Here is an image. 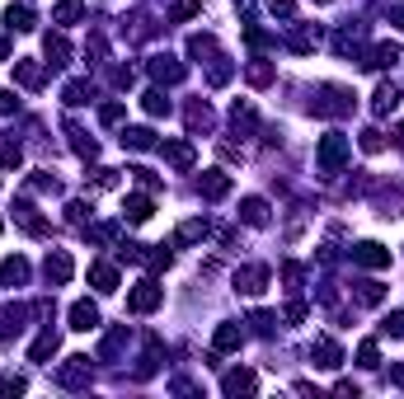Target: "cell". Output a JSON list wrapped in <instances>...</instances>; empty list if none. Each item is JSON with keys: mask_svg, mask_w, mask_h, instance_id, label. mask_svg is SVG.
<instances>
[{"mask_svg": "<svg viewBox=\"0 0 404 399\" xmlns=\"http://www.w3.org/2000/svg\"><path fill=\"white\" fill-rule=\"evenodd\" d=\"M207 235V226L202 221H188V226H179V245H188V240H202Z\"/></svg>", "mask_w": 404, "mask_h": 399, "instance_id": "d6a6232c", "label": "cell"}, {"mask_svg": "<svg viewBox=\"0 0 404 399\" xmlns=\"http://www.w3.org/2000/svg\"><path fill=\"white\" fill-rule=\"evenodd\" d=\"M141 108H146L151 118H160V113H170V99H165L160 90H146V94H141Z\"/></svg>", "mask_w": 404, "mask_h": 399, "instance_id": "603a6c76", "label": "cell"}, {"mask_svg": "<svg viewBox=\"0 0 404 399\" xmlns=\"http://www.w3.org/2000/svg\"><path fill=\"white\" fill-rule=\"evenodd\" d=\"M160 301H165V292H160L156 282H137V287H132V296H127V310H132V315H151Z\"/></svg>", "mask_w": 404, "mask_h": 399, "instance_id": "6da1fadb", "label": "cell"}, {"mask_svg": "<svg viewBox=\"0 0 404 399\" xmlns=\"http://www.w3.org/2000/svg\"><path fill=\"white\" fill-rule=\"evenodd\" d=\"M71 329H80V334L99 329V310H94L90 301H76V306H71Z\"/></svg>", "mask_w": 404, "mask_h": 399, "instance_id": "ba28073f", "label": "cell"}, {"mask_svg": "<svg viewBox=\"0 0 404 399\" xmlns=\"http://www.w3.org/2000/svg\"><path fill=\"white\" fill-rule=\"evenodd\" d=\"M353 259H358L362 268H386V263H390V249L376 245V240H362V245L353 249Z\"/></svg>", "mask_w": 404, "mask_h": 399, "instance_id": "5b68a950", "label": "cell"}, {"mask_svg": "<svg viewBox=\"0 0 404 399\" xmlns=\"http://www.w3.org/2000/svg\"><path fill=\"white\" fill-rule=\"evenodd\" d=\"M99 118H104V123H118V118H123V104H104V113H99Z\"/></svg>", "mask_w": 404, "mask_h": 399, "instance_id": "f35d334b", "label": "cell"}, {"mask_svg": "<svg viewBox=\"0 0 404 399\" xmlns=\"http://www.w3.org/2000/svg\"><path fill=\"white\" fill-rule=\"evenodd\" d=\"M386 334H395V338H404V315H390V324H386Z\"/></svg>", "mask_w": 404, "mask_h": 399, "instance_id": "ab89813d", "label": "cell"}, {"mask_svg": "<svg viewBox=\"0 0 404 399\" xmlns=\"http://www.w3.org/2000/svg\"><path fill=\"white\" fill-rule=\"evenodd\" d=\"M362 151H367V155H381V151H386V137H381L376 127H367V132H362Z\"/></svg>", "mask_w": 404, "mask_h": 399, "instance_id": "4dcf8cb0", "label": "cell"}, {"mask_svg": "<svg viewBox=\"0 0 404 399\" xmlns=\"http://www.w3.org/2000/svg\"><path fill=\"white\" fill-rule=\"evenodd\" d=\"M151 76L165 80V85H179V80H184V66L174 62V57H156V62H151Z\"/></svg>", "mask_w": 404, "mask_h": 399, "instance_id": "9c48e42d", "label": "cell"}, {"mask_svg": "<svg viewBox=\"0 0 404 399\" xmlns=\"http://www.w3.org/2000/svg\"><path fill=\"white\" fill-rule=\"evenodd\" d=\"M123 212H127V221H137V226H141V221H151V198H141V193H137V198L123 202Z\"/></svg>", "mask_w": 404, "mask_h": 399, "instance_id": "ffe728a7", "label": "cell"}, {"mask_svg": "<svg viewBox=\"0 0 404 399\" xmlns=\"http://www.w3.org/2000/svg\"><path fill=\"white\" fill-rule=\"evenodd\" d=\"M15 216H19V226H24L29 235H43V231H47V226H43V216H33V207H29V202H19V207H15Z\"/></svg>", "mask_w": 404, "mask_h": 399, "instance_id": "44dd1931", "label": "cell"}, {"mask_svg": "<svg viewBox=\"0 0 404 399\" xmlns=\"http://www.w3.org/2000/svg\"><path fill=\"white\" fill-rule=\"evenodd\" d=\"M52 353H57V334H43V338H38V343L29 348V357H33V362H47Z\"/></svg>", "mask_w": 404, "mask_h": 399, "instance_id": "484cf974", "label": "cell"}, {"mask_svg": "<svg viewBox=\"0 0 404 399\" xmlns=\"http://www.w3.org/2000/svg\"><path fill=\"white\" fill-rule=\"evenodd\" d=\"M198 193H202L207 202H217V198H226V193H231V179H226L221 169H207V174L198 179Z\"/></svg>", "mask_w": 404, "mask_h": 399, "instance_id": "277c9868", "label": "cell"}, {"mask_svg": "<svg viewBox=\"0 0 404 399\" xmlns=\"http://www.w3.org/2000/svg\"><path fill=\"white\" fill-rule=\"evenodd\" d=\"M90 282L99 287V292H118V268H113V263H94Z\"/></svg>", "mask_w": 404, "mask_h": 399, "instance_id": "7c38bea8", "label": "cell"}, {"mask_svg": "<svg viewBox=\"0 0 404 399\" xmlns=\"http://www.w3.org/2000/svg\"><path fill=\"white\" fill-rule=\"evenodd\" d=\"M165 160H170L174 169H188L193 165V146H188V141H165Z\"/></svg>", "mask_w": 404, "mask_h": 399, "instance_id": "4fadbf2b", "label": "cell"}, {"mask_svg": "<svg viewBox=\"0 0 404 399\" xmlns=\"http://www.w3.org/2000/svg\"><path fill=\"white\" fill-rule=\"evenodd\" d=\"M264 282H268V268H240V273H235V292L259 296V292H264Z\"/></svg>", "mask_w": 404, "mask_h": 399, "instance_id": "52a82bcc", "label": "cell"}, {"mask_svg": "<svg viewBox=\"0 0 404 399\" xmlns=\"http://www.w3.org/2000/svg\"><path fill=\"white\" fill-rule=\"evenodd\" d=\"M343 160H348V141H343L339 132H329V137L320 141V169H325V174H339Z\"/></svg>", "mask_w": 404, "mask_h": 399, "instance_id": "7a4b0ae2", "label": "cell"}, {"mask_svg": "<svg viewBox=\"0 0 404 399\" xmlns=\"http://www.w3.org/2000/svg\"><path fill=\"white\" fill-rule=\"evenodd\" d=\"M0 282H15V287H19V282H29V263H24V259H5V263H0Z\"/></svg>", "mask_w": 404, "mask_h": 399, "instance_id": "ac0fdd59", "label": "cell"}, {"mask_svg": "<svg viewBox=\"0 0 404 399\" xmlns=\"http://www.w3.org/2000/svg\"><path fill=\"white\" fill-rule=\"evenodd\" d=\"M226 80H231V66L217 62V66H212V85H226Z\"/></svg>", "mask_w": 404, "mask_h": 399, "instance_id": "74e56055", "label": "cell"}, {"mask_svg": "<svg viewBox=\"0 0 404 399\" xmlns=\"http://www.w3.org/2000/svg\"><path fill=\"white\" fill-rule=\"evenodd\" d=\"M0 169H19V146H5V151H0Z\"/></svg>", "mask_w": 404, "mask_h": 399, "instance_id": "d590c367", "label": "cell"}, {"mask_svg": "<svg viewBox=\"0 0 404 399\" xmlns=\"http://www.w3.org/2000/svg\"><path fill=\"white\" fill-rule=\"evenodd\" d=\"M400 99H404V90L386 80V85H376V94H372V108L381 113V118H386V113H395V108H400Z\"/></svg>", "mask_w": 404, "mask_h": 399, "instance_id": "8992f818", "label": "cell"}, {"mask_svg": "<svg viewBox=\"0 0 404 399\" xmlns=\"http://www.w3.org/2000/svg\"><path fill=\"white\" fill-rule=\"evenodd\" d=\"M358 367H367V371L381 367V348H376V343H362L358 348Z\"/></svg>", "mask_w": 404, "mask_h": 399, "instance_id": "1f68e13d", "label": "cell"}, {"mask_svg": "<svg viewBox=\"0 0 404 399\" xmlns=\"http://www.w3.org/2000/svg\"><path fill=\"white\" fill-rule=\"evenodd\" d=\"M15 76H19V85H29V90H33V85H43V71H38L33 62H19Z\"/></svg>", "mask_w": 404, "mask_h": 399, "instance_id": "f1b7e54d", "label": "cell"}, {"mask_svg": "<svg viewBox=\"0 0 404 399\" xmlns=\"http://www.w3.org/2000/svg\"><path fill=\"white\" fill-rule=\"evenodd\" d=\"M57 381L71 385V390H76V385H90V357H66V367L57 371Z\"/></svg>", "mask_w": 404, "mask_h": 399, "instance_id": "3957f363", "label": "cell"}, {"mask_svg": "<svg viewBox=\"0 0 404 399\" xmlns=\"http://www.w3.org/2000/svg\"><path fill=\"white\" fill-rule=\"evenodd\" d=\"M315 357H320L315 367H339V362H343V353H339L334 338H320V343H315Z\"/></svg>", "mask_w": 404, "mask_h": 399, "instance_id": "2e32d148", "label": "cell"}, {"mask_svg": "<svg viewBox=\"0 0 404 399\" xmlns=\"http://www.w3.org/2000/svg\"><path fill=\"white\" fill-rule=\"evenodd\" d=\"M5 24H10V29H19V33H29V29H33V10L10 5V10H5Z\"/></svg>", "mask_w": 404, "mask_h": 399, "instance_id": "7402d4cb", "label": "cell"}, {"mask_svg": "<svg viewBox=\"0 0 404 399\" xmlns=\"http://www.w3.org/2000/svg\"><path fill=\"white\" fill-rule=\"evenodd\" d=\"M390 381H395V385H404V367H395V371H390Z\"/></svg>", "mask_w": 404, "mask_h": 399, "instance_id": "b9f144b4", "label": "cell"}, {"mask_svg": "<svg viewBox=\"0 0 404 399\" xmlns=\"http://www.w3.org/2000/svg\"><path fill=\"white\" fill-rule=\"evenodd\" d=\"M240 216H245L249 226H264V221H268V202L264 198H245V202H240Z\"/></svg>", "mask_w": 404, "mask_h": 399, "instance_id": "9a60e30c", "label": "cell"}, {"mask_svg": "<svg viewBox=\"0 0 404 399\" xmlns=\"http://www.w3.org/2000/svg\"><path fill=\"white\" fill-rule=\"evenodd\" d=\"M395 24H400V29H404V5H400V10H395Z\"/></svg>", "mask_w": 404, "mask_h": 399, "instance_id": "7bdbcfd3", "label": "cell"}, {"mask_svg": "<svg viewBox=\"0 0 404 399\" xmlns=\"http://www.w3.org/2000/svg\"><path fill=\"white\" fill-rule=\"evenodd\" d=\"M66 104H71V108H80V104H90V99H94V90H90V80H71V85H66Z\"/></svg>", "mask_w": 404, "mask_h": 399, "instance_id": "d6986e66", "label": "cell"}, {"mask_svg": "<svg viewBox=\"0 0 404 399\" xmlns=\"http://www.w3.org/2000/svg\"><path fill=\"white\" fill-rule=\"evenodd\" d=\"M188 123H193V127H207V123H212V108H207V104H193V108H188Z\"/></svg>", "mask_w": 404, "mask_h": 399, "instance_id": "836d02e7", "label": "cell"}, {"mask_svg": "<svg viewBox=\"0 0 404 399\" xmlns=\"http://www.w3.org/2000/svg\"><path fill=\"white\" fill-rule=\"evenodd\" d=\"M395 62H400V47H395V43H381L372 52V66H395Z\"/></svg>", "mask_w": 404, "mask_h": 399, "instance_id": "83f0119b", "label": "cell"}, {"mask_svg": "<svg viewBox=\"0 0 404 399\" xmlns=\"http://www.w3.org/2000/svg\"><path fill=\"white\" fill-rule=\"evenodd\" d=\"M47 57H52V66H62L66 57H71V47H66L62 33H52V38H47Z\"/></svg>", "mask_w": 404, "mask_h": 399, "instance_id": "4316f807", "label": "cell"}, {"mask_svg": "<svg viewBox=\"0 0 404 399\" xmlns=\"http://www.w3.org/2000/svg\"><path fill=\"white\" fill-rule=\"evenodd\" d=\"M198 10H202V0H174V5H170V19H179V24H184V19L198 15Z\"/></svg>", "mask_w": 404, "mask_h": 399, "instance_id": "f546056e", "label": "cell"}, {"mask_svg": "<svg viewBox=\"0 0 404 399\" xmlns=\"http://www.w3.org/2000/svg\"><path fill=\"white\" fill-rule=\"evenodd\" d=\"M240 343H245L240 324H221V329H217V353H235Z\"/></svg>", "mask_w": 404, "mask_h": 399, "instance_id": "5bb4252c", "label": "cell"}, {"mask_svg": "<svg viewBox=\"0 0 404 399\" xmlns=\"http://www.w3.org/2000/svg\"><path fill=\"white\" fill-rule=\"evenodd\" d=\"M15 108H19L15 90H0V113H15Z\"/></svg>", "mask_w": 404, "mask_h": 399, "instance_id": "8d00e7d4", "label": "cell"}, {"mask_svg": "<svg viewBox=\"0 0 404 399\" xmlns=\"http://www.w3.org/2000/svg\"><path fill=\"white\" fill-rule=\"evenodd\" d=\"M47 277H52V282H71V254H66V249H52V254H47Z\"/></svg>", "mask_w": 404, "mask_h": 399, "instance_id": "30bf717a", "label": "cell"}, {"mask_svg": "<svg viewBox=\"0 0 404 399\" xmlns=\"http://www.w3.org/2000/svg\"><path fill=\"white\" fill-rule=\"evenodd\" d=\"M249 80H254V85H268V80H273V66L254 62V66H249Z\"/></svg>", "mask_w": 404, "mask_h": 399, "instance_id": "e575fe53", "label": "cell"}, {"mask_svg": "<svg viewBox=\"0 0 404 399\" xmlns=\"http://www.w3.org/2000/svg\"><path fill=\"white\" fill-rule=\"evenodd\" d=\"M273 15H292V0H273Z\"/></svg>", "mask_w": 404, "mask_h": 399, "instance_id": "60d3db41", "label": "cell"}, {"mask_svg": "<svg viewBox=\"0 0 404 399\" xmlns=\"http://www.w3.org/2000/svg\"><path fill=\"white\" fill-rule=\"evenodd\" d=\"M5 52H10V47H5V38H0V62H5Z\"/></svg>", "mask_w": 404, "mask_h": 399, "instance_id": "ee69618b", "label": "cell"}, {"mask_svg": "<svg viewBox=\"0 0 404 399\" xmlns=\"http://www.w3.org/2000/svg\"><path fill=\"white\" fill-rule=\"evenodd\" d=\"M254 371H231V376H226V381H221V390H226V395H254Z\"/></svg>", "mask_w": 404, "mask_h": 399, "instance_id": "8fae6325", "label": "cell"}, {"mask_svg": "<svg viewBox=\"0 0 404 399\" xmlns=\"http://www.w3.org/2000/svg\"><path fill=\"white\" fill-rule=\"evenodd\" d=\"M80 15H85V5H80V0H57V15H52V19H57V24H76Z\"/></svg>", "mask_w": 404, "mask_h": 399, "instance_id": "d4e9b609", "label": "cell"}, {"mask_svg": "<svg viewBox=\"0 0 404 399\" xmlns=\"http://www.w3.org/2000/svg\"><path fill=\"white\" fill-rule=\"evenodd\" d=\"M358 301L362 306H381V301H386V287H381V282H358Z\"/></svg>", "mask_w": 404, "mask_h": 399, "instance_id": "cb8c5ba5", "label": "cell"}, {"mask_svg": "<svg viewBox=\"0 0 404 399\" xmlns=\"http://www.w3.org/2000/svg\"><path fill=\"white\" fill-rule=\"evenodd\" d=\"M123 146H132V151H151V146H156V132H151V127H132V132H123Z\"/></svg>", "mask_w": 404, "mask_h": 399, "instance_id": "e0dca14e", "label": "cell"}]
</instances>
